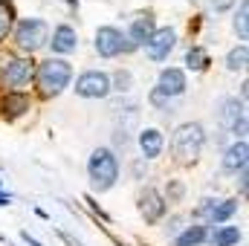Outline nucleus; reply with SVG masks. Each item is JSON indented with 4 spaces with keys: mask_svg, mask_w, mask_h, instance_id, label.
<instances>
[{
    "mask_svg": "<svg viewBox=\"0 0 249 246\" xmlns=\"http://www.w3.org/2000/svg\"><path fill=\"white\" fill-rule=\"evenodd\" d=\"M0 206H9V197L6 194H0Z\"/></svg>",
    "mask_w": 249,
    "mask_h": 246,
    "instance_id": "obj_27",
    "label": "nucleus"
},
{
    "mask_svg": "<svg viewBox=\"0 0 249 246\" xmlns=\"http://www.w3.org/2000/svg\"><path fill=\"white\" fill-rule=\"evenodd\" d=\"M235 211H238V200H217V206H214L209 223H212V226H223Z\"/></svg>",
    "mask_w": 249,
    "mask_h": 246,
    "instance_id": "obj_19",
    "label": "nucleus"
},
{
    "mask_svg": "<svg viewBox=\"0 0 249 246\" xmlns=\"http://www.w3.org/2000/svg\"><path fill=\"white\" fill-rule=\"evenodd\" d=\"M174 44H177V32H174L171 26L157 29V32L148 38V44H145V55H148L151 61H165V58L171 55Z\"/></svg>",
    "mask_w": 249,
    "mask_h": 246,
    "instance_id": "obj_9",
    "label": "nucleus"
},
{
    "mask_svg": "<svg viewBox=\"0 0 249 246\" xmlns=\"http://www.w3.org/2000/svg\"><path fill=\"white\" fill-rule=\"evenodd\" d=\"M220 122L226 124L235 136H244V133H247L244 102H238V99H223V105H220Z\"/></svg>",
    "mask_w": 249,
    "mask_h": 246,
    "instance_id": "obj_10",
    "label": "nucleus"
},
{
    "mask_svg": "<svg viewBox=\"0 0 249 246\" xmlns=\"http://www.w3.org/2000/svg\"><path fill=\"white\" fill-rule=\"evenodd\" d=\"M47 38H50V26H47L41 18H23V20L18 23V29H15V44H18V50H23V53L41 50V47L47 44Z\"/></svg>",
    "mask_w": 249,
    "mask_h": 246,
    "instance_id": "obj_4",
    "label": "nucleus"
},
{
    "mask_svg": "<svg viewBox=\"0 0 249 246\" xmlns=\"http://www.w3.org/2000/svg\"><path fill=\"white\" fill-rule=\"evenodd\" d=\"M162 145H165L162 130H157V127L139 130V148H142V157H145V159H157V157L162 154Z\"/></svg>",
    "mask_w": 249,
    "mask_h": 246,
    "instance_id": "obj_15",
    "label": "nucleus"
},
{
    "mask_svg": "<svg viewBox=\"0 0 249 246\" xmlns=\"http://www.w3.org/2000/svg\"><path fill=\"white\" fill-rule=\"evenodd\" d=\"M235 32L241 41L249 38V0H241L238 3V12H235Z\"/></svg>",
    "mask_w": 249,
    "mask_h": 246,
    "instance_id": "obj_20",
    "label": "nucleus"
},
{
    "mask_svg": "<svg viewBox=\"0 0 249 246\" xmlns=\"http://www.w3.org/2000/svg\"><path fill=\"white\" fill-rule=\"evenodd\" d=\"M50 47H53V53H55V55H70V53H75V50H78V35H75V29H72L70 23L55 26Z\"/></svg>",
    "mask_w": 249,
    "mask_h": 246,
    "instance_id": "obj_13",
    "label": "nucleus"
},
{
    "mask_svg": "<svg viewBox=\"0 0 249 246\" xmlns=\"http://www.w3.org/2000/svg\"><path fill=\"white\" fill-rule=\"evenodd\" d=\"M87 174H90V185L93 191H110L116 180H119V159L110 148H96L87 159Z\"/></svg>",
    "mask_w": 249,
    "mask_h": 246,
    "instance_id": "obj_1",
    "label": "nucleus"
},
{
    "mask_svg": "<svg viewBox=\"0 0 249 246\" xmlns=\"http://www.w3.org/2000/svg\"><path fill=\"white\" fill-rule=\"evenodd\" d=\"M186 67L194 70V72H203V70L209 67V53H206L203 47H191L186 53Z\"/></svg>",
    "mask_w": 249,
    "mask_h": 246,
    "instance_id": "obj_21",
    "label": "nucleus"
},
{
    "mask_svg": "<svg viewBox=\"0 0 249 246\" xmlns=\"http://www.w3.org/2000/svg\"><path fill=\"white\" fill-rule=\"evenodd\" d=\"M72 90L81 99H105V96H110V75L102 70H87L75 78Z\"/></svg>",
    "mask_w": 249,
    "mask_h": 246,
    "instance_id": "obj_5",
    "label": "nucleus"
},
{
    "mask_svg": "<svg viewBox=\"0 0 249 246\" xmlns=\"http://www.w3.org/2000/svg\"><path fill=\"white\" fill-rule=\"evenodd\" d=\"M35 78V61L32 58H12L3 70V81L12 87V93H20V87H26Z\"/></svg>",
    "mask_w": 249,
    "mask_h": 246,
    "instance_id": "obj_8",
    "label": "nucleus"
},
{
    "mask_svg": "<svg viewBox=\"0 0 249 246\" xmlns=\"http://www.w3.org/2000/svg\"><path fill=\"white\" fill-rule=\"evenodd\" d=\"M206 241L212 246H235L241 241V229H238V226H217Z\"/></svg>",
    "mask_w": 249,
    "mask_h": 246,
    "instance_id": "obj_17",
    "label": "nucleus"
},
{
    "mask_svg": "<svg viewBox=\"0 0 249 246\" xmlns=\"http://www.w3.org/2000/svg\"><path fill=\"white\" fill-rule=\"evenodd\" d=\"M130 84H133L130 70H119V72L110 78V90H119V93H127V90H130Z\"/></svg>",
    "mask_w": 249,
    "mask_h": 246,
    "instance_id": "obj_24",
    "label": "nucleus"
},
{
    "mask_svg": "<svg viewBox=\"0 0 249 246\" xmlns=\"http://www.w3.org/2000/svg\"><path fill=\"white\" fill-rule=\"evenodd\" d=\"M206 145V130L200 122H183L171 136V151L180 162H197Z\"/></svg>",
    "mask_w": 249,
    "mask_h": 246,
    "instance_id": "obj_3",
    "label": "nucleus"
},
{
    "mask_svg": "<svg viewBox=\"0 0 249 246\" xmlns=\"http://www.w3.org/2000/svg\"><path fill=\"white\" fill-rule=\"evenodd\" d=\"M130 50L133 47L127 44L122 29H116V26H99L96 29V53L102 58H116L119 53H130Z\"/></svg>",
    "mask_w": 249,
    "mask_h": 246,
    "instance_id": "obj_6",
    "label": "nucleus"
},
{
    "mask_svg": "<svg viewBox=\"0 0 249 246\" xmlns=\"http://www.w3.org/2000/svg\"><path fill=\"white\" fill-rule=\"evenodd\" d=\"M23 241H26V244H29V246H44V244H41V241H35V238H32L29 232H23Z\"/></svg>",
    "mask_w": 249,
    "mask_h": 246,
    "instance_id": "obj_26",
    "label": "nucleus"
},
{
    "mask_svg": "<svg viewBox=\"0 0 249 246\" xmlns=\"http://www.w3.org/2000/svg\"><path fill=\"white\" fill-rule=\"evenodd\" d=\"M136 209H139L142 220L154 226V223H160V220H162V214H165V197H162L157 188L145 185V188L136 194Z\"/></svg>",
    "mask_w": 249,
    "mask_h": 246,
    "instance_id": "obj_7",
    "label": "nucleus"
},
{
    "mask_svg": "<svg viewBox=\"0 0 249 246\" xmlns=\"http://www.w3.org/2000/svg\"><path fill=\"white\" fill-rule=\"evenodd\" d=\"M154 32H157L154 15H151V12H142V15L133 18V23H130V29H127V44H130L133 50H136V47H145Z\"/></svg>",
    "mask_w": 249,
    "mask_h": 246,
    "instance_id": "obj_12",
    "label": "nucleus"
},
{
    "mask_svg": "<svg viewBox=\"0 0 249 246\" xmlns=\"http://www.w3.org/2000/svg\"><path fill=\"white\" fill-rule=\"evenodd\" d=\"M247 58H249L247 44L235 47V50H232V53L226 55V70H229V72H238V70H244V67H247Z\"/></svg>",
    "mask_w": 249,
    "mask_h": 246,
    "instance_id": "obj_22",
    "label": "nucleus"
},
{
    "mask_svg": "<svg viewBox=\"0 0 249 246\" xmlns=\"http://www.w3.org/2000/svg\"><path fill=\"white\" fill-rule=\"evenodd\" d=\"M206 238H209L206 226H188L186 232H180L174 238V246H200V244H206Z\"/></svg>",
    "mask_w": 249,
    "mask_h": 246,
    "instance_id": "obj_18",
    "label": "nucleus"
},
{
    "mask_svg": "<svg viewBox=\"0 0 249 246\" xmlns=\"http://www.w3.org/2000/svg\"><path fill=\"white\" fill-rule=\"evenodd\" d=\"M0 185H3V180H0Z\"/></svg>",
    "mask_w": 249,
    "mask_h": 246,
    "instance_id": "obj_28",
    "label": "nucleus"
},
{
    "mask_svg": "<svg viewBox=\"0 0 249 246\" xmlns=\"http://www.w3.org/2000/svg\"><path fill=\"white\" fill-rule=\"evenodd\" d=\"M12 20H15V9H12V3H9V0H0V41L9 35Z\"/></svg>",
    "mask_w": 249,
    "mask_h": 246,
    "instance_id": "obj_23",
    "label": "nucleus"
},
{
    "mask_svg": "<svg viewBox=\"0 0 249 246\" xmlns=\"http://www.w3.org/2000/svg\"><path fill=\"white\" fill-rule=\"evenodd\" d=\"M180 197H183V185L171 183V185H168V200H180Z\"/></svg>",
    "mask_w": 249,
    "mask_h": 246,
    "instance_id": "obj_25",
    "label": "nucleus"
},
{
    "mask_svg": "<svg viewBox=\"0 0 249 246\" xmlns=\"http://www.w3.org/2000/svg\"><path fill=\"white\" fill-rule=\"evenodd\" d=\"M0 110H3L6 119H18V116H23V113L29 110V96H23V93H9V96L3 99Z\"/></svg>",
    "mask_w": 249,
    "mask_h": 246,
    "instance_id": "obj_16",
    "label": "nucleus"
},
{
    "mask_svg": "<svg viewBox=\"0 0 249 246\" xmlns=\"http://www.w3.org/2000/svg\"><path fill=\"white\" fill-rule=\"evenodd\" d=\"M35 81L41 87V96H58L70 87L72 81V64L64 61V58H47V61L38 64L35 70Z\"/></svg>",
    "mask_w": 249,
    "mask_h": 246,
    "instance_id": "obj_2",
    "label": "nucleus"
},
{
    "mask_svg": "<svg viewBox=\"0 0 249 246\" xmlns=\"http://www.w3.org/2000/svg\"><path fill=\"white\" fill-rule=\"evenodd\" d=\"M247 157H249L247 142H244V139L232 142V145L226 148V154H223V171H229V174L247 171Z\"/></svg>",
    "mask_w": 249,
    "mask_h": 246,
    "instance_id": "obj_14",
    "label": "nucleus"
},
{
    "mask_svg": "<svg viewBox=\"0 0 249 246\" xmlns=\"http://www.w3.org/2000/svg\"><path fill=\"white\" fill-rule=\"evenodd\" d=\"M186 72L183 70H177V67H165L162 72H160V81H157V90L165 96V99H177V96H183L186 93Z\"/></svg>",
    "mask_w": 249,
    "mask_h": 246,
    "instance_id": "obj_11",
    "label": "nucleus"
}]
</instances>
